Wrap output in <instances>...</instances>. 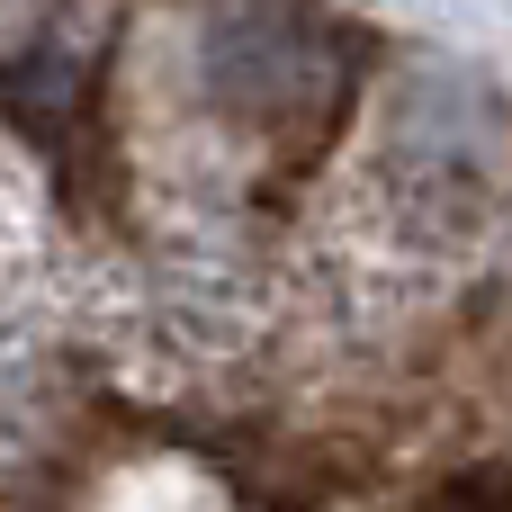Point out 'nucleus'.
<instances>
[{"label":"nucleus","mask_w":512,"mask_h":512,"mask_svg":"<svg viewBox=\"0 0 512 512\" xmlns=\"http://www.w3.org/2000/svg\"><path fill=\"white\" fill-rule=\"evenodd\" d=\"M504 90L450 54H423L405 81H396V153L414 171H441V180H486V162L504 153Z\"/></svg>","instance_id":"f257e3e1"}]
</instances>
